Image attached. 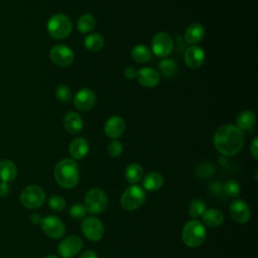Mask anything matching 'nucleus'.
Listing matches in <instances>:
<instances>
[{
	"label": "nucleus",
	"mask_w": 258,
	"mask_h": 258,
	"mask_svg": "<svg viewBox=\"0 0 258 258\" xmlns=\"http://www.w3.org/2000/svg\"><path fill=\"white\" fill-rule=\"evenodd\" d=\"M245 142L243 130L233 124L222 125L214 134V145L223 155L232 156L238 153Z\"/></svg>",
	"instance_id": "1"
},
{
	"label": "nucleus",
	"mask_w": 258,
	"mask_h": 258,
	"mask_svg": "<svg viewBox=\"0 0 258 258\" xmlns=\"http://www.w3.org/2000/svg\"><path fill=\"white\" fill-rule=\"evenodd\" d=\"M53 174L55 181L63 188H73L79 182V166L72 158H64L58 161L54 166Z\"/></svg>",
	"instance_id": "2"
},
{
	"label": "nucleus",
	"mask_w": 258,
	"mask_h": 258,
	"mask_svg": "<svg viewBox=\"0 0 258 258\" xmlns=\"http://www.w3.org/2000/svg\"><path fill=\"white\" fill-rule=\"evenodd\" d=\"M206 235L207 232L202 222L198 220H190L184 225L181 238L186 246L195 248L201 246L205 242Z\"/></svg>",
	"instance_id": "3"
},
{
	"label": "nucleus",
	"mask_w": 258,
	"mask_h": 258,
	"mask_svg": "<svg viewBox=\"0 0 258 258\" xmlns=\"http://www.w3.org/2000/svg\"><path fill=\"white\" fill-rule=\"evenodd\" d=\"M47 32L55 39H63L68 37L73 30V23L69 16L62 13L53 14L46 24Z\"/></svg>",
	"instance_id": "4"
},
{
	"label": "nucleus",
	"mask_w": 258,
	"mask_h": 258,
	"mask_svg": "<svg viewBox=\"0 0 258 258\" xmlns=\"http://www.w3.org/2000/svg\"><path fill=\"white\" fill-rule=\"evenodd\" d=\"M145 192L139 185H130L121 196V207L126 211H135L145 202Z\"/></svg>",
	"instance_id": "5"
},
{
	"label": "nucleus",
	"mask_w": 258,
	"mask_h": 258,
	"mask_svg": "<svg viewBox=\"0 0 258 258\" xmlns=\"http://www.w3.org/2000/svg\"><path fill=\"white\" fill-rule=\"evenodd\" d=\"M108 206V198L101 189L94 187L90 189L85 198V207L91 214H101Z\"/></svg>",
	"instance_id": "6"
},
{
	"label": "nucleus",
	"mask_w": 258,
	"mask_h": 258,
	"mask_svg": "<svg viewBox=\"0 0 258 258\" xmlns=\"http://www.w3.org/2000/svg\"><path fill=\"white\" fill-rule=\"evenodd\" d=\"M45 202V194L38 185H28L20 194V203L27 209H37Z\"/></svg>",
	"instance_id": "7"
},
{
	"label": "nucleus",
	"mask_w": 258,
	"mask_h": 258,
	"mask_svg": "<svg viewBox=\"0 0 258 258\" xmlns=\"http://www.w3.org/2000/svg\"><path fill=\"white\" fill-rule=\"evenodd\" d=\"M152 52L159 57L168 56L173 49V40L166 32H157L151 39Z\"/></svg>",
	"instance_id": "8"
},
{
	"label": "nucleus",
	"mask_w": 258,
	"mask_h": 258,
	"mask_svg": "<svg viewBox=\"0 0 258 258\" xmlns=\"http://www.w3.org/2000/svg\"><path fill=\"white\" fill-rule=\"evenodd\" d=\"M40 228L46 236L52 239H59L66 233V226L62 221L56 216L52 215L42 218L40 222Z\"/></svg>",
	"instance_id": "9"
},
{
	"label": "nucleus",
	"mask_w": 258,
	"mask_h": 258,
	"mask_svg": "<svg viewBox=\"0 0 258 258\" xmlns=\"http://www.w3.org/2000/svg\"><path fill=\"white\" fill-rule=\"evenodd\" d=\"M81 228L85 237L91 242H97L103 238L104 226L102 222L95 217L84 218Z\"/></svg>",
	"instance_id": "10"
},
{
	"label": "nucleus",
	"mask_w": 258,
	"mask_h": 258,
	"mask_svg": "<svg viewBox=\"0 0 258 258\" xmlns=\"http://www.w3.org/2000/svg\"><path fill=\"white\" fill-rule=\"evenodd\" d=\"M51 61L58 67H69L73 63L75 54L74 51L64 44H56L49 51Z\"/></svg>",
	"instance_id": "11"
},
{
	"label": "nucleus",
	"mask_w": 258,
	"mask_h": 258,
	"mask_svg": "<svg viewBox=\"0 0 258 258\" xmlns=\"http://www.w3.org/2000/svg\"><path fill=\"white\" fill-rule=\"evenodd\" d=\"M83 248V241L78 236H69L59 242L57 251L62 258L76 256Z\"/></svg>",
	"instance_id": "12"
},
{
	"label": "nucleus",
	"mask_w": 258,
	"mask_h": 258,
	"mask_svg": "<svg viewBox=\"0 0 258 258\" xmlns=\"http://www.w3.org/2000/svg\"><path fill=\"white\" fill-rule=\"evenodd\" d=\"M96 100L97 97L93 90L89 88H83L79 90L74 96V105L78 110L89 111L94 107Z\"/></svg>",
	"instance_id": "13"
},
{
	"label": "nucleus",
	"mask_w": 258,
	"mask_h": 258,
	"mask_svg": "<svg viewBox=\"0 0 258 258\" xmlns=\"http://www.w3.org/2000/svg\"><path fill=\"white\" fill-rule=\"evenodd\" d=\"M183 59L185 64L189 69L197 70L201 68L205 62V59H206L205 50L198 45H191L185 49L183 54Z\"/></svg>",
	"instance_id": "14"
},
{
	"label": "nucleus",
	"mask_w": 258,
	"mask_h": 258,
	"mask_svg": "<svg viewBox=\"0 0 258 258\" xmlns=\"http://www.w3.org/2000/svg\"><path fill=\"white\" fill-rule=\"evenodd\" d=\"M230 215L235 222L244 224L249 221L251 217V211L246 202L243 200H236L230 205Z\"/></svg>",
	"instance_id": "15"
},
{
	"label": "nucleus",
	"mask_w": 258,
	"mask_h": 258,
	"mask_svg": "<svg viewBox=\"0 0 258 258\" xmlns=\"http://www.w3.org/2000/svg\"><path fill=\"white\" fill-rule=\"evenodd\" d=\"M136 78L139 84L145 88H154L160 81L159 73L150 67H144L137 71Z\"/></svg>",
	"instance_id": "16"
},
{
	"label": "nucleus",
	"mask_w": 258,
	"mask_h": 258,
	"mask_svg": "<svg viewBox=\"0 0 258 258\" xmlns=\"http://www.w3.org/2000/svg\"><path fill=\"white\" fill-rule=\"evenodd\" d=\"M125 130V122L122 117L118 115L111 116L104 125V132L106 136L112 139L119 138Z\"/></svg>",
	"instance_id": "17"
},
{
	"label": "nucleus",
	"mask_w": 258,
	"mask_h": 258,
	"mask_svg": "<svg viewBox=\"0 0 258 258\" xmlns=\"http://www.w3.org/2000/svg\"><path fill=\"white\" fill-rule=\"evenodd\" d=\"M62 124L64 129L71 134H78L84 128V121L80 114L76 112H69L63 116Z\"/></svg>",
	"instance_id": "18"
},
{
	"label": "nucleus",
	"mask_w": 258,
	"mask_h": 258,
	"mask_svg": "<svg viewBox=\"0 0 258 258\" xmlns=\"http://www.w3.org/2000/svg\"><path fill=\"white\" fill-rule=\"evenodd\" d=\"M89 142L84 137H77L72 140L69 146V151L74 159H82L89 152Z\"/></svg>",
	"instance_id": "19"
},
{
	"label": "nucleus",
	"mask_w": 258,
	"mask_h": 258,
	"mask_svg": "<svg viewBox=\"0 0 258 258\" xmlns=\"http://www.w3.org/2000/svg\"><path fill=\"white\" fill-rule=\"evenodd\" d=\"M205 36V28L201 23H191L184 30V39L189 44L200 42Z\"/></svg>",
	"instance_id": "20"
},
{
	"label": "nucleus",
	"mask_w": 258,
	"mask_h": 258,
	"mask_svg": "<svg viewBox=\"0 0 258 258\" xmlns=\"http://www.w3.org/2000/svg\"><path fill=\"white\" fill-rule=\"evenodd\" d=\"M17 176V168L13 161L9 159L0 160V179L4 182L13 181Z\"/></svg>",
	"instance_id": "21"
},
{
	"label": "nucleus",
	"mask_w": 258,
	"mask_h": 258,
	"mask_svg": "<svg viewBox=\"0 0 258 258\" xmlns=\"http://www.w3.org/2000/svg\"><path fill=\"white\" fill-rule=\"evenodd\" d=\"M203 216V222L211 228L219 227L224 222V215L223 213L215 208L206 210L204 212Z\"/></svg>",
	"instance_id": "22"
},
{
	"label": "nucleus",
	"mask_w": 258,
	"mask_h": 258,
	"mask_svg": "<svg viewBox=\"0 0 258 258\" xmlns=\"http://www.w3.org/2000/svg\"><path fill=\"white\" fill-rule=\"evenodd\" d=\"M256 122V115L251 110H244L239 113L236 119V126L241 130H249Z\"/></svg>",
	"instance_id": "23"
},
{
	"label": "nucleus",
	"mask_w": 258,
	"mask_h": 258,
	"mask_svg": "<svg viewBox=\"0 0 258 258\" xmlns=\"http://www.w3.org/2000/svg\"><path fill=\"white\" fill-rule=\"evenodd\" d=\"M163 176L159 172H149L143 178V187L146 190H157L163 185Z\"/></svg>",
	"instance_id": "24"
},
{
	"label": "nucleus",
	"mask_w": 258,
	"mask_h": 258,
	"mask_svg": "<svg viewBox=\"0 0 258 258\" xmlns=\"http://www.w3.org/2000/svg\"><path fill=\"white\" fill-rule=\"evenodd\" d=\"M104 44H105V39L102 36V34H100V33L89 34L88 36H86V38L84 40L85 47L92 52L101 50L103 48Z\"/></svg>",
	"instance_id": "25"
},
{
	"label": "nucleus",
	"mask_w": 258,
	"mask_h": 258,
	"mask_svg": "<svg viewBox=\"0 0 258 258\" xmlns=\"http://www.w3.org/2000/svg\"><path fill=\"white\" fill-rule=\"evenodd\" d=\"M131 56L135 61L145 63L151 59V51L143 44H136L131 50Z\"/></svg>",
	"instance_id": "26"
},
{
	"label": "nucleus",
	"mask_w": 258,
	"mask_h": 258,
	"mask_svg": "<svg viewBox=\"0 0 258 258\" xmlns=\"http://www.w3.org/2000/svg\"><path fill=\"white\" fill-rule=\"evenodd\" d=\"M125 177L131 183L138 182L143 177V168L138 163H129L125 168Z\"/></svg>",
	"instance_id": "27"
},
{
	"label": "nucleus",
	"mask_w": 258,
	"mask_h": 258,
	"mask_svg": "<svg viewBox=\"0 0 258 258\" xmlns=\"http://www.w3.org/2000/svg\"><path fill=\"white\" fill-rule=\"evenodd\" d=\"M96 25V20L92 14L85 13L81 15L77 21V27L81 33H89L94 29Z\"/></svg>",
	"instance_id": "28"
},
{
	"label": "nucleus",
	"mask_w": 258,
	"mask_h": 258,
	"mask_svg": "<svg viewBox=\"0 0 258 258\" xmlns=\"http://www.w3.org/2000/svg\"><path fill=\"white\" fill-rule=\"evenodd\" d=\"M158 69L161 76H163L164 78H171L175 75L177 71V63L172 58L164 57L162 60L159 61Z\"/></svg>",
	"instance_id": "29"
},
{
	"label": "nucleus",
	"mask_w": 258,
	"mask_h": 258,
	"mask_svg": "<svg viewBox=\"0 0 258 258\" xmlns=\"http://www.w3.org/2000/svg\"><path fill=\"white\" fill-rule=\"evenodd\" d=\"M205 211H206V204L203 200L196 199L190 202L188 207V214L191 218L201 217Z\"/></svg>",
	"instance_id": "30"
},
{
	"label": "nucleus",
	"mask_w": 258,
	"mask_h": 258,
	"mask_svg": "<svg viewBox=\"0 0 258 258\" xmlns=\"http://www.w3.org/2000/svg\"><path fill=\"white\" fill-rule=\"evenodd\" d=\"M223 189H224V192L227 196L232 197V198L238 197L240 191H241V187H240L239 182L237 180H234V179H229L228 181H226L225 184L223 185Z\"/></svg>",
	"instance_id": "31"
},
{
	"label": "nucleus",
	"mask_w": 258,
	"mask_h": 258,
	"mask_svg": "<svg viewBox=\"0 0 258 258\" xmlns=\"http://www.w3.org/2000/svg\"><path fill=\"white\" fill-rule=\"evenodd\" d=\"M55 97L62 103H69L72 99V91L67 85L60 84L55 89Z\"/></svg>",
	"instance_id": "32"
},
{
	"label": "nucleus",
	"mask_w": 258,
	"mask_h": 258,
	"mask_svg": "<svg viewBox=\"0 0 258 258\" xmlns=\"http://www.w3.org/2000/svg\"><path fill=\"white\" fill-rule=\"evenodd\" d=\"M107 151H108V154L111 157H119L122 154V152H123V145L117 139H113L108 144Z\"/></svg>",
	"instance_id": "33"
},
{
	"label": "nucleus",
	"mask_w": 258,
	"mask_h": 258,
	"mask_svg": "<svg viewBox=\"0 0 258 258\" xmlns=\"http://www.w3.org/2000/svg\"><path fill=\"white\" fill-rule=\"evenodd\" d=\"M48 207L54 212H61L66 208V200L60 196H53L48 200Z\"/></svg>",
	"instance_id": "34"
},
{
	"label": "nucleus",
	"mask_w": 258,
	"mask_h": 258,
	"mask_svg": "<svg viewBox=\"0 0 258 258\" xmlns=\"http://www.w3.org/2000/svg\"><path fill=\"white\" fill-rule=\"evenodd\" d=\"M70 216L74 219L80 220V219H84L86 217L87 214V209L84 205L82 204H75L73 205L70 210H69Z\"/></svg>",
	"instance_id": "35"
},
{
	"label": "nucleus",
	"mask_w": 258,
	"mask_h": 258,
	"mask_svg": "<svg viewBox=\"0 0 258 258\" xmlns=\"http://www.w3.org/2000/svg\"><path fill=\"white\" fill-rule=\"evenodd\" d=\"M124 76L126 79H129V80H133L136 78L137 76V70L134 68V67H127L125 70H124Z\"/></svg>",
	"instance_id": "36"
},
{
	"label": "nucleus",
	"mask_w": 258,
	"mask_h": 258,
	"mask_svg": "<svg viewBox=\"0 0 258 258\" xmlns=\"http://www.w3.org/2000/svg\"><path fill=\"white\" fill-rule=\"evenodd\" d=\"M257 141H258V138L255 137L253 140H252V143L250 145V153L251 155L253 156L254 159H257L258 158V146H257Z\"/></svg>",
	"instance_id": "37"
},
{
	"label": "nucleus",
	"mask_w": 258,
	"mask_h": 258,
	"mask_svg": "<svg viewBox=\"0 0 258 258\" xmlns=\"http://www.w3.org/2000/svg\"><path fill=\"white\" fill-rule=\"evenodd\" d=\"M10 192V186L8 184V182H4V181H0V197L4 198L7 197Z\"/></svg>",
	"instance_id": "38"
},
{
	"label": "nucleus",
	"mask_w": 258,
	"mask_h": 258,
	"mask_svg": "<svg viewBox=\"0 0 258 258\" xmlns=\"http://www.w3.org/2000/svg\"><path fill=\"white\" fill-rule=\"evenodd\" d=\"M80 258H98V255L92 250H87L81 254Z\"/></svg>",
	"instance_id": "39"
},
{
	"label": "nucleus",
	"mask_w": 258,
	"mask_h": 258,
	"mask_svg": "<svg viewBox=\"0 0 258 258\" xmlns=\"http://www.w3.org/2000/svg\"><path fill=\"white\" fill-rule=\"evenodd\" d=\"M42 218L39 214H32L30 216V221L33 223V224H39L40 225V222H41Z\"/></svg>",
	"instance_id": "40"
},
{
	"label": "nucleus",
	"mask_w": 258,
	"mask_h": 258,
	"mask_svg": "<svg viewBox=\"0 0 258 258\" xmlns=\"http://www.w3.org/2000/svg\"><path fill=\"white\" fill-rule=\"evenodd\" d=\"M44 258H58V257L55 256V255H47V256H45Z\"/></svg>",
	"instance_id": "41"
}]
</instances>
